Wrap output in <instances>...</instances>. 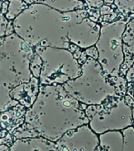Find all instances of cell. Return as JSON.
Instances as JSON below:
<instances>
[{"mask_svg":"<svg viewBox=\"0 0 134 151\" xmlns=\"http://www.w3.org/2000/svg\"><path fill=\"white\" fill-rule=\"evenodd\" d=\"M14 32L31 47L87 48L98 39L95 26L75 12H61L42 3L28 5L13 21Z\"/></svg>","mask_w":134,"mask_h":151,"instance_id":"1","label":"cell"},{"mask_svg":"<svg viewBox=\"0 0 134 151\" xmlns=\"http://www.w3.org/2000/svg\"><path fill=\"white\" fill-rule=\"evenodd\" d=\"M24 122L39 136L56 142L70 130L89 124L81 102L63 85H40L32 106L27 109Z\"/></svg>","mask_w":134,"mask_h":151,"instance_id":"2","label":"cell"},{"mask_svg":"<svg viewBox=\"0 0 134 151\" xmlns=\"http://www.w3.org/2000/svg\"><path fill=\"white\" fill-rule=\"evenodd\" d=\"M34 48L16 33L0 37V113L19 105L9 92L33 76L30 70Z\"/></svg>","mask_w":134,"mask_h":151,"instance_id":"3","label":"cell"},{"mask_svg":"<svg viewBox=\"0 0 134 151\" xmlns=\"http://www.w3.org/2000/svg\"><path fill=\"white\" fill-rule=\"evenodd\" d=\"M34 51L42 62L40 85H63L81 74V65L69 50L37 46Z\"/></svg>","mask_w":134,"mask_h":151,"instance_id":"4","label":"cell"},{"mask_svg":"<svg viewBox=\"0 0 134 151\" xmlns=\"http://www.w3.org/2000/svg\"><path fill=\"white\" fill-rule=\"evenodd\" d=\"M79 76L68 80L63 87L68 94L81 103L94 105L101 102L96 85H101V68L92 58H89L82 66Z\"/></svg>","mask_w":134,"mask_h":151,"instance_id":"5","label":"cell"},{"mask_svg":"<svg viewBox=\"0 0 134 151\" xmlns=\"http://www.w3.org/2000/svg\"><path fill=\"white\" fill-rule=\"evenodd\" d=\"M85 113L89 119V127L96 134L125 129L132 124L131 113L128 107H114L104 113H93L86 109Z\"/></svg>","mask_w":134,"mask_h":151,"instance_id":"6","label":"cell"},{"mask_svg":"<svg viewBox=\"0 0 134 151\" xmlns=\"http://www.w3.org/2000/svg\"><path fill=\"white\" fill-rule=\"evenodd\" d=\"M58 151H96L99 138L88 124L70 130L55 142Z\"/></svg>","mask_w":134,"mask_h":151,"instance_id":"7","label":"cell"},{"mask_svg":"<svg viewBox=\"0 0 134 151\" xmlns=\"http://www.w3.org/2000/svg\"><path fill=\"white\" fill-rule=\"evenodd\" d=\"M100 150L96 151H134V127L122 132L110 131L100 136Z\"/></svg>","mask_w":134,"mask_h":151,"instance_id":"8","label":"cell"},{"mask_svg":"<svg viewBox=\"0 0 134 151\" xmlns=\"http://www.w3.org/2000/svg\"><path fill=\"white\" fill-rule=\"evenodd\" d=\"M39 80L32 76L28 82L22 83L10 91L9 94L12 99L26 109L32 106L37 98L39 91Z\"/></svg>","mask_w":134,"mask_h":151,"instance_id":"9","label":"cell"},{"mask_svg":"<svg viewBox=\"0 0 134 151\" xmlns=\"http://www.w3.org/2000/svg\"><path fill=\"white\" fill-rule=\"evenodd\" d=\"M9 151H58L56 143L42 136L16 139Z\"/></svg>","mask_w":134,"mask_h":151,"instance_id":"10","label":"cell"},{"mask_svg":"<svg viewBox=\"0 0 134 151\" xmlns=\"http://www.w3.org/2000/svg\"><path fill=\"white\" fill-rule=\"evenodd\" d=\"M28 6V4L23 0H10L5 17L8 21H14Z\"/></svg>","mask_w":134,"mask_h":151,"instance_id":"11","label":"cell"},{"mask_svg":"<svg viewBox=\"0 0 134 151\" xmlns=\"http://www.w3.org/2000/svg\"><path fill=\"white\" fill-rule=\"evenodd\" d=\"M42 62L40 57L37 54L34 53L32 58L31 59L30 70L33 76H35L38 79L40 71H41V68H42Z\"/></svg>","mask_w":134,"mask_h":151,"instance_id":"12","label":"cell"},{"mask_svg":"<svg viewBox=\"0 0 134 151\" xmlns=\"http://www.w3.org/2000/svg\"><path fill=\"white\" fill-rule=\"evenodd\" d=\"M23 1L28 5L33 4V3H41L42 2V0H23Z\"/></svg>","mask_w":134,"mask_h":151,"instance_id":"13","label":"cell"},{"mask_svg":"<svg viewBox=\"0 0 134 151\" xmlns=\"http://www.w3.org/2000/svg\"><path fill=\"white\" fill-rule=\"evenodd\" d=\"M1 128H2V127H1V126H0V130H1Z\"/></svg>","mask_w":134,"mask_h":151,"instance_id":"14","label":"cell"}]
</instances>
